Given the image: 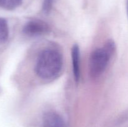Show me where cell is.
Returning <instances> with one entry per match:
<instances>
[{
	"instance_id": "obj_4",
	"label": "cell",
	"mask_w": 128,
	"mask_h": 127,
	"mask_svg": "<svg viewBox=\"0 0 128 127\" xmlns=\"http://www.w3.org/2000/svg\"><path fill=\"white\" fill-rule=\"evenodd\" d=\"M42 127H67L63 118L54 112H48L42 118Z\"/></svg>"
},
{
	"instance_id": "obj_1",
	"label": "cell",
	"mask_w": 128,
	"mask_h": 127,
	"mask_svg": "<svg viewBox=\"0 0 128 127\" xmlns=\"http://www.w3.org/2000/svg\"><path fill=\"white\" fill-rule=\"evenodd\" d=\"M63 65L62 56L56 50L46 49L40 53L35 66L38 77L42 79H51L57 77Z\"/></svg>"
},
{
	"instance_id": "obj_6",
	"label": "cell",
	"mask_w": 128,
	"mask_h": 127,
	"mask_svg": "<svg viewBox=\"0 0 128 127\" xmlns=\"http://www.w3.org/2000/svg\"><path fill=\"white\" fill-rule=\"evenodd\" d=\"M9 28L6 19L0 17V44L6 42L8 38Z\"/></svg>"
},
{
	"instance_id": "obj_7",
	"label": "cell",
	"mask_w": 128,
	"mask_h": 127,
	"mask_svg": "<svg viewBox=\"0 0 128 127\" xmlns=\"http://www.w3.org/2000/svg\"><path fill=\"white\" fill-rule=\"evenodd\" d=\"M22 0H0V7L7 10L16 9L22 3Z\"/></svg>"
},
{
	"instance_id": "obj_3",
	"label": "cell",
	"mask_w": 128,
	"mask_h": 127,
	"mask_svg": "<svg viewBox=\"0 0 128 127\" xmlns=\"http://www.w3.org/2000/svg\"><path fill=\"white\" fill-rule=\"evenodd\" d=\"M50 31V27L47 23L41 20H31L24 26L22 32L28 36H37L45 34Z\"/></svg>"
},
{
	"instance_id": "obj_9",
	"label": "cell",
	"mask_w": 128,
	"mask_h": 127,
	"mask_svg": "<svg viewBox=\"0 0 128 127\" xmlns=\"http://www.w3.org/2000/svg\"><path fill=\"white\" fill-rule=\"evenodd\" d=\"M127 12H128V3H127Z\"/></svg>"
},
{
	"instance_id": "obj_2",
	"label": "cell",
	"mask_w": 128,
	"mask_h": 127,
	"mask_svg": "<svg viewBox=\"0 0 128 127\" xmlns=\"http://www.w3.org/2000/svg\"><path fill=\"white\" fill-rule=\"evenodd\" d=\"M114 51V43L113 41H109L103 47L96 49L91 53L90 58L91 77L97 78L104 72Z\"/></svg>"
},
{
	"instance_id": "obj_5",
	"label": "cell",
	"mask_w": 128,
	"mask_h": 127,
	"mask_svg": "<svg viewBox=\"0 0 128 127\" xmlns=\"http://www.w3.org/2000/svg\"><path fill=\"white\" fill-rule=\"evenodd\" d=\"M72 71L75 80L78 82L80 78V51L77 44H74L71 49Z\"/></svg>"
},
{
	"instance_id": "obj_8",
	"label": "cell",
	"mask_w": 128,
	"mask_h": 127,
	"mask_svg": "<svg viewBox=\"0 0 128 127\" xmlns=\"http://www.w3.org/2000/svg\"><path fill=\"white\" fill-rule=\"evenodd\" d=\"M52 0H44L43 2V5H42V9L44 12L46 13L50 12L52 7Z\"/></svg>"
}]
</instances>
